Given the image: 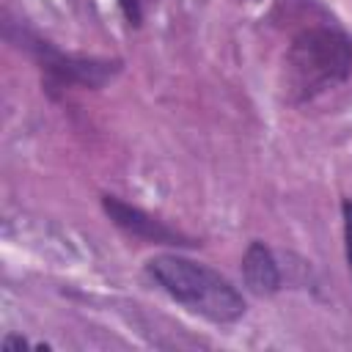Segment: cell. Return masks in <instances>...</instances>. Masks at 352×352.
Segmentation results:
<instances>
[{
	"label": "cell",
	"mask_w": 352,
	"mask_h": 352,
	"mask_svg": "<svg viewBox=\"0 0 352 352\" xmlns=\"http://www.w3.org/2000/svg\"><path fill=\"white\" fill-rule=\"evenodd\" d=\"M146 275L176 302L209 322L228 324L245 314V297L239 289L209 264L176 253H162L146 261Z\"/></svg>",
	"instance_id": "cell-1"
},
{
	"label": "cell",
	"mask_w": 352,
	"mask_h": 352,
	"mask_svg": "<svg viewBox=\"0 0 352 352\" xmlns=\"http://www.w3.org/2000/svg\"><path fill=\"white\" fill-rule=\"evenodd\" d=\"M352 72V41L336 28L300 30L286 52V85L294 102H305L338 82Z\"/></svg>",
	"instance_id": "cell-2"
},
{
	"label": "cell",
	"mask_w": 352,
	"mask_h": 352,
	"mask_svg": "<svg viewBox=\"0 0 352 352\" xmlns=\"http://www.w3.org/2000/svg\"><path fill=\"white\" fill-rule=\"evenodd\" d=\"M102 206L107 212V217L126 234L138 236V239H146V242H154V245H195L192 239H187L184 234L173 231L170 226H165L162 220L146 214L143 209L138 206H129L124 204L121 198L116 195H102Z\"/></svg>",
	"instance_id": "cell-3"
},
{
	"label": "cell",
	"mask_w": 352,
	"mask_h": 352,
	"mask_svg": "<svg viewBox=\"0 0 352 352\" xmlns=\"http://www.w3.org/2000/svg\"><path fill=\"white\" fill-rule=\"evenodd\" d=\"M242 278H245V286L258 297H270L280 289L278 261H275L272 250L264 242H250L248 245V250L242 256Z\"/></svg>",
	"instance_id": "cell-4"
},
{
	"label": "cell",
	"mask_w": 352,
	"mask_h": 352,
	"mask_svg": "<svg viewBox=\"0 0 352 352\" xmlns=\"http://www.w3.org/2000/svg\"><path fill=\"white\" fill-rule=\"evenodd\" d=\"M341 212H344V248H346V264H349V272H352V198H346L341 204Z\"/></svg>",
	"instance_id": "cell-5"
},
{
	"label": "cell",
	"mask_w": 352,
	"mask_h": 352,
	"mask_svg": "<svg viewBox=\"0 0 352 352\" xmlns=\"http://www.w3.org/2000/svg\"><path fill=\"white\" fill-rule=\"evenodd\" d=\"M118 6H121V11H124L126 22L138 28L140 19H143V6H140V0H118Z\"/></svg>",
	"instance_id": "cell-6"
}]
</instances>
